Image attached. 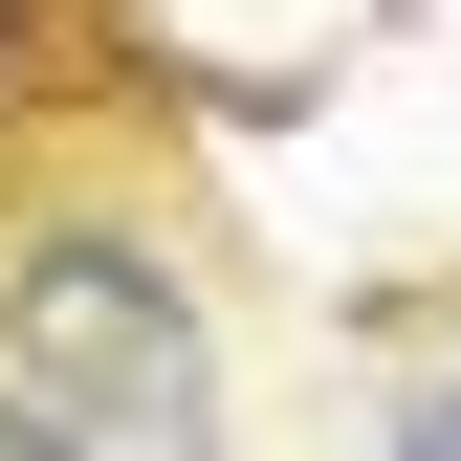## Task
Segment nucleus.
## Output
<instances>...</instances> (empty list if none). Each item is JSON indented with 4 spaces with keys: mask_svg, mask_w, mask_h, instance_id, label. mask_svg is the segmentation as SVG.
Wrapping results in <instances>:
<instances>
[{
    "mask_svg": "<svg viewBox=\"0 0 461 461\" xmlns=\"http://www.w3.org/2000/svg\"><path fill=\"white\" fill-rule=\"evenodd\" d=\"M395 461H461V352L418 374V418H395Z\"/></svg>",
    "mask_w": 461,
    "mask_h": 461,
    "instance_id": "f03ea898",
    "label": "nucleus"
},
{
    "mask_svg": "<svg viewBox=\"0 0 461 461\" xmlns=\"http://www.w3.org/2000/svg\"><path fill=\"white\" fill-rule=\"evenodd\" d=\"M0 395H44L67 439H132V461H220V352H198V285L110 220H44L0 242Z\"/></svg>",
    "mask_w": 461,
    "mask_h": 461,
    "instance_id": "f257e3e1",
    "label": "nucleus"
},
{
    "mask_svg": "<svg viewBox=\"0 0 461 461\" xmlns=\"http://www.w3.org/2000/svg\"><path fill=\"white\" fill-rule=\"evenodd\" d=\"M0 461H110V439H67L44 395H0Z\"/></svg>",
    "mask_w": 461,
    "mask_h": 461,
    "instance_id": "7ed1b4c3",
    "label": "nucleus"
}]
</instances>
